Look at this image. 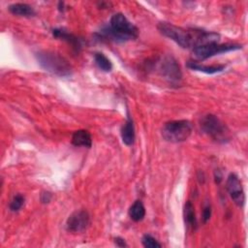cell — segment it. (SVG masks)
Listing matches in <instances>:
<instances>
[{"label":"cell","instance_id":"obj_1","mask_svg":"<svg viewBox=\"0 0 248 248\" xmlns=\"http://www.w3.org/2000/svg\"><path fill=\"white\" fill-rule=\"evenodd\" d=\"M157 28L162 35L172 40L183 48H195L200 46L218 43L220 39V35L215 32L185 29L166 21L159 22Z\"/></svg>","mask_w":248,"mask_h":248},{"label":"cell","instance_id":"obj_2","mask_svg":"<svg viewBox=\"0 0 248 248\" xmlns=\"http://www.w3.org/2000/svg\"><path fill=\"white\" fill-rule=\"evenodd\" d=\"M99 35L107 40L126 42L138 38L139 29L123 14L117 13L111 16L109 25L103 28Z\"/></svg>","mask_w":248,"mask_h":248},{"label":"cell","instance_id":"obj_3","mask_svg":"<svg viewBox=\"0 0 248 248\" xmlns=\"http://www.w3.org/2000/svg\"><path fill=\"white\" fill-rule=\"evenodd\" d=\"M38 63L46 71L58 77H68L72 74V66L59 53L43 50L36 53Z\"/></svg>","mask_w":248,"mask_h":248},{"label":"cell","instance_id":"obj_4","mask_svg":"<svg viewBox=\"0 0 248 248\" xmlns=\"http://www.w3.org/2000/svg\"><path fill=\"white\" fill-rule=\"evenodd\" d=\"M201 128L204 134L217 142H227L230 140V134L227 126L213 114H206L201 118Z\"/></svg>","mask_w":248,"mask_h":248},{"label":"cell","instance_id":"obj_5","mask_svg":"<svg viewBox=\"0 0 248 248\" xmlns=\"http://www.w3.org/2000/svg\"><path fill=\"white\" fill-rule=\"evenodd\" d=\"M193 126L188 120H172L167 122L162 129L163 138L169 142H182L192 134Z\"/></svg>","mask_w":248,"mask_h":248},{"label":"cell","instance_id":"obj_6","mask_svg":"<svg viewBox=\"0 0 248 248\" xmlns=\"http://www.w3.org/2000/svg\"><path fill=\"white\" fill-rule=\"evenodd\" d=\"M241 47H242V46L238 45V44L213 43V44H207V45L200 46L193 48V54L197 59L204 60V59H207V58L212 57L217 54L240 49Z\"/></svg>","mask_w":248,"mask_h":248},{"label":"cell","instance_id":"obj_7","mask_svg":"<svg viewBox=\"0 0 248 248\" xmlns=\"http://www.w3.org/2000/svg\"><path fill=\"white\" fill-rule=\"evenodd\" d=\"M90 225V216L86 210H77L67 219L66 230L73 233L84 232Z\"/></svg>","mask_w":248,"mask_h":248},{"label":"cell","instance_id":"obj_8","mask_svg":"<svg viewBox=\"0 0 248 248\" xmlns=\"http://www.w3.org/2000/svg\"><path fill=\"white\" fill-rule=\"evenodd\" d=\"M160 72L165 78L172 83H177L181 80V69L172 56H165L163 58L160 63Z\"/></svg>","mask_w":248,"mask_h":248},{"label":"cell","instance_id":"obj_9","mask_svg":"<svg viewBox=\"0 0 248 248\" xmlns=\"http://www.w3.org/2000/svg\"><path fill=\"white\" fill-rule=\"evenodd\" d=\"M227 191L237 206H243L245 202V195L242 188V184L235 173H230L226 182Z\"/></svg>","mask_w":248,"mask_h":248},{"label":"cell","instance_id":"obj_10","mask_svg":"<svg viewBox=\"0 0 248 248\" xmlns=\"http://www.w3.org/2000/svg\"><path fill=\"white\" fill-rule=\"evenodd\" d=\"M135 126L132 118L130 116L127 117L125 124L121 128V139L123 143L126 145H132L135 141Z\"/></svg>","mask_w":248,"mask_h":248},{"label":"cell","instance_id":"obj_11","mask_svg":"<svg viewBox=\"0 0 248 248\" xmlns=\"http://www.w3.org/2000/svg\"><path fill=\"white\" fill-rule=\"evenodd\" d=\"M72 143L75 146L91 147L92 137L87 130H78L72 136Z\"/></svg>","mask_w":248,"mask_h":248},{"label":"cell","instance_id":"obj_12","mask_svg":"<svg viewBox=\"0 0 248 248\" xmlns=\"http://www.w3.org/2000/svg\"><path fill=\"white\" fill-rule=\"evenodd\" d=\"M9 11L11 14L18 16H35V10L32 6L26 4V3H15L9 6Z\"/></svg>","mask_w":248,"mask_h":248},{"label":"cell","instance_id":"obj_13","mask_svg":"<svg viewBox=\"0 0 248 248\" xmlns=\"http://www.w3.org/2000/svg\"><path fill=\"white\" fill-rule=\"evenodd\" d=\"M52 35L55 38L61 39L66 41L67 43L71 44L73 46V47H75L76 49H79L80 48V40L78 39L75 35L67 32L64 29L61 28H55L52 30Z\"/></svg>","mask_w":248,"mask_h":248},{"label":"cell","instance_id":"obj_14","mask_svg":"<svg viewBox=\"0 0 248 248\" xmlns=\"http://www.w3.org/2000/svg\"><path fill=\"white\" fill-rule=\"evenodd\" d=\"M187 67L190 68L191 70H195V71H199V72H202L205 74H217V73H221L226 69V65H216V66H204V65H201L197 62L194 61H189L187 63Z\"/></svg>","mask_w":248,"mask_h":248},{"label":"cell","instance_id":"obj_15","mask_svg":"<svg viewBox=\"0 0 248 248\" xmlns=\"http://www.w3.org/2000/svg\"><path fill=\"white\" fill-rule=\"evenodd\" d=\"M184 220L185 224L187 225L188 228L192 230L197 229V218H196V213H195V207L192 204L191 202H186L184 205Z\"/></svg>","mask_w":248,"mask_h":248},{"label":"cell","instance_id":"obj_16","mask_svg":"<svg viewBox=\"0 0 248 248\" xmlns=\"http://www.w3.org/2000/svg\"><path fill=\"white\" fill-rule=\"evenodd\" d=\"M129 216L135 222L141 221L145 216V207L141 201H136L129 209Z\"/></svg>","mask_w":248,"mask_h":248},{"label":"cell","instance_id":"obj_17","mask_svg":"<svg viewBox=\"0 0 248 248\" xmlns=\"http://www.w3.org/2000/svg\"><path fill=\"white\" fill-rule=\"evenodd\" d=\"M94 61L97 67L104 72H110L112 70V63L110 60L102 52H96L94 54Z\"/></svg>","mask_w":248,"mask_h":248},{"label":"cell","instance_id":"obj_18","mask_svg":"<svg viewBox=\"0 0 248 248\" xmlns=\"http://www.w3.org/2000/svg\"><path fill=\"white\" fill-rule=\"evenodd\" d=\"M24 201H25V199L22 195H20V194L16 195L10 202V206H9L10 210L13 211V212L18 211L22 207V205L24 204Z\"/></svg>","mask_w":248,"mask_h":248},{"label":"cell","instance_id":"obj_19","mask_svg":"<svg viewBox=\"0 0 248 248\" xmlns=\"http://www.w3.org/2000/svg\"><path fill=\"white\" fill-rule=\"evenodd\" d=\"M141 243L146 248H161L162 245L150 234H144L141 238Z\"/></svg>","mask_w":248,"mask_h":248},{"label":"cell","instance_id":"obj_20","mask_svg":"<svg viewBox=\"0 0 248 248\" xmlns=\"http://www.w3.org/2000/svg\"><path fill=\"white\" fill-rule=\"evenodd\" d=\"M210 216H211V206L207 204L204 206L202 211V222L206 223L210 219Z\"/></svg>","mask_w":248,"mask_h":248},{"label":"cell","instance_id":"obj_21","mask_svg":"<svg viewBox=\"0 0 248 248\" xmlns=\"http://www.w3.org/2000/svg\"><path fill=\"white\" fill-rule=\"evenodd\" d=\"M114 243H115V245L118 246V247H127V246H128L127 243H126V241H125V239H123V238H121V237H119V236L114 238Z\"/></svg>","mask_w":248,"mask_h":248},{"label":"cell","instance_id":"obj_22","mask_svg":"<svg viewBox=\"0 0 248 248\" xmlns=\"http://www.w3.org/2000/svg\"><path fill=\"white\" fill-rule=\"evenodd\" d=\"M50 199H51V195L48 192H45L41 196V201H42V202H45V203L48 202L50 201Z\"/></svg>","mask_w":248,"mask_h":248},{"label":"cell","instance_id":"obj_23","mask_svg":"<svg viewBox=\"0 0 248 248\" xmlns=\"http://www.w3.org/2000/svg\"><path fill=\"white\" fill-rule=\"evenodd\" d=\"M214 177H215V182L216 183H220L222 181V173L219 170H216L214 172Z\"/></svg>","mask_w":248,"mask_h":248},{"label":"cell","instance_id":"obj_24","mask_svg":"<svg viewBox=\"0 0 248 248\" xmlns=\"http://www.w3.org/2000/svg\"><path fill=\"white\" fill-rule=\"evenodd\" d=\"M58 7H59L58 9H59L60 12H63V11H64V8H63V7H64V3H63V2H59V3H58Z\"/></svg>","mask_w":248,"mask_h":248}]
</instances>
